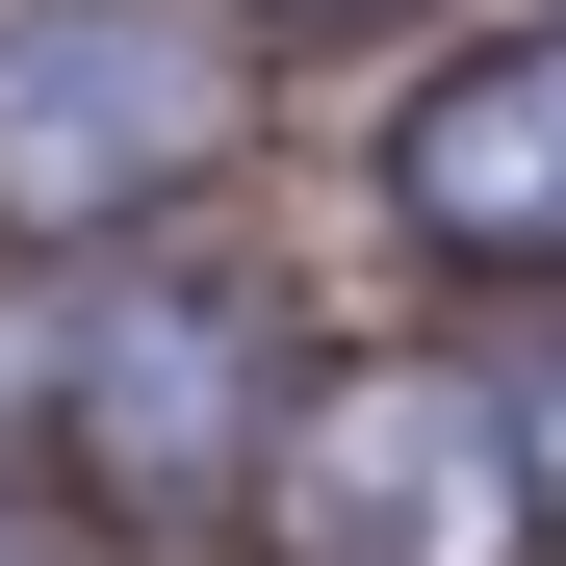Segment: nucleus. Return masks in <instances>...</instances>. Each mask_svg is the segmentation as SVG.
<instances>
[{
    "instance_id": "f03ea898",
    "label": "nucleus",
    "mask_w": 566,
    "mask_h": 566,
    "mask_svg": "<svg viewBox=\"0 0 566 566\" xmlns=\"http://www.w3.org/2000/svg\"><path fill=\"white\" fill-rule=\"evenodd\" d=\"M207 27L180 0H27L0 27V232H104L155 180H207Z\"/></svg>"
},
{
    "instance_id": "7ed1b4c3",
    "label": "nucleus",
    "mask_w": 566,
    "mask_h": 566,
    "mask_svg": "<svg viewBox=\"0 0 566 566\" xmlns=\"http://www.w3.org/2000/svg\"><path fill=\"white\" fill-rule=\"evenodd\" d=\"M387 207L438 258H515L566 283V27H490V52H438L412 77V129H387Z\"/></svg>"
},
{
    "instance_id": "20e7f679",
    "label": "nucleus",
    "mask_w": 566,
    "mask_h": 566,
    "mask_svg": "<svg viewBox=\"0 0 566 566\" xmlns=\"http://www.w3.org/2000/svg\"><path fill=\"white\" fill-rule=\"evenodd\" d=\"M515 438H541V541H566V360H541V387H515Z\"/></svg>"
},
{
    "instance_id": "f257e3e1",
    "label": "nucleus",
    "mask_w": 566,
    "mask_h": 566,
    "mask_svg": "<svg viewBox=\"0 0 566 566\" xmlns=\"http://www.w3.org/2000/svg\"><path fill=\"white\" fill-rule=\"evenodd\" d=\"M258 541L283 566H566L490 360H310L258 412Z\"/></svg>"
}]
</instances>
